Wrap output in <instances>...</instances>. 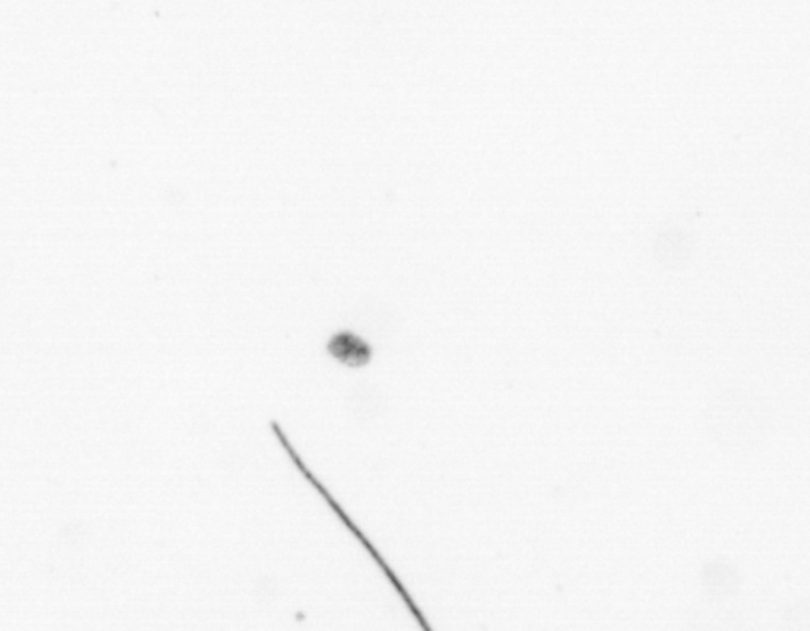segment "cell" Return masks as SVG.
<instances>
[{"instance_id": "obj_1", "label": "cell", "mask_w": 810, "mask_h": 631, "mask_svg": "<svg viewBox=\"0 0 810 631\" xmlns=\"http://www.w3.org/2000/svg\"><path fill=\"white\" fill-rule=\"evenodd\" d=\"M328 351L340 362L351 365V367L364 365L371 359V348L364 342H361L359 338L351 336V335H336L329 342Z\"/></svg>"}]
</instances>
